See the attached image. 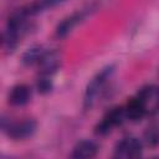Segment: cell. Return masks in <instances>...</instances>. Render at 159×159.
<instances>
[{"mask_svg": "<svg viewBox=\"0 0 159 159\" xmlns=\"http://www.w3.org/2000/svg\"><path fill=\"white\" fill-rule=\"evenodd\" d=\"M0 129L11 139L21 140L32 137L37 129V122L32 118L25 119H12V118H1Z\"/></svg>", "mask_w": 159, "mask_h": 159, "instance_id": "cell-1", "label": "cell"}, {"mask_svg": "<svg viewBox=\"0 0 159 159\" xmlns=\"http://www.w3.org/2000/svg\"><path fill=\"white\" fill-rule=\"evenodd\" d=\"M113 71H114V66H107V67L102 68L88 82V84L86 87L84 97H83V107H84V109L92 108V106L96 103V101L98 99L99 94L102 93L108 78L112 76Z\"/></svg>", "mask_w": 159, "mask_h": 159, "instance_id": "cell-2", "label": "cell"}, {"mask_svg": "<svg viewBox=\"0 0 159 159\" xmlns=\"http://www.w3.org/2000/svg\"><path fill=\"white\" fill-rule=\"evenodd\" d=\"M125 119L127 117L124 107H113L103 116L101 122H98V124L94 128V132L97 135H107L112 132L114 127L122 125Z\"/></svg>", "mask_w": 159, "mask_h": 159, "instance_id": "cell-3", "label": "cell"}, {"mask_svg": "<svg viewBox=\"0 0 159 159\" xmlns=\"http://www.w3.org/2000/svg\"><path fill=\"white\" fill-rule=\"evenodd\" d=\"M143 153V144L135 137H124L114 147L113 157L118 159L139 158Z\"/></svg>", "mask_w": 159, "mask_h": 159, "instance_id": "cell-4", "label": "cell"}, {"mask_svg": "<svg viewBox=\"0 0 159 159\" xmlns=\"http://www.w3.org/2000/svg\"><path fill=\"white\" fill-rule=\"evenodd\" d=\"M37 65L40 68V76L52 77V75L56 73L61 66V55L55 50L51 51L45 50Z\"/></svg>", "mask_w": 159, "mask_h": 159, "instance_id": "cell-5", "label": "cell"}, {"mask_svg": "<svg viewBox=\"0 0 159 159\" xmlns=\"http://www.w3.org/2000/svg\"><path fill=\"white\" fill-rule=\"evenodd\" d=\"M86 17V12L84 11H76L68 16H66L65 19H62L57 26H56V30H55V34L57 37L62 39V37H66L70 32H72V30L78 25L81 24Z\"/></svg>", "mask_w": 159, "mask_h": 159, "instance_id": "cell-6", "label": "cell"}, {"mask_svg": "<svg viewBox=\"0 0 159 159\" xmlns=\"http://www.w3.org/2000/svg\"><path fill=\"white\" fill-rule=\"evenodd\" d=\"M145 106L149 114H154L158 109V87L155 84H147L142 87L135 94Z\"/></svg>", "mask_w": 159, "mask_h": 159, "instance_id": "cell-7", "label": "cell"}, {"mask_svg": "<svg viewBox=\"0 0 159 159\" xmlns=\"http://www.w3.org/2000/svg\"><path fill=\"white\" fill-rule=\"evenodd\" d=\"M31 99V88L27 84L20 83L14 86L7 94V103L12 107H22Z\"/></svg>", "mask_w": 159, "mask_h": 159, "instance_id": "cell-8", "label": "cell"}, {"mask_svg": "<svg viewBox=\"0 0 159 159\" xmlns=\"http://www.w3.org/2000/svg\"><path fill=\"white\" fill-rule=\"evenodd\" d=\"M98 153V145L89 139H83L76 143L72 149L71 158L73 159H91Z\"/></svg>", "mask_w": 159, "mask_h": 159, "instance_id": "cell-9", "label": "cell"}, {"mask_svg": "<svg viewBox=\"0 0 159 159\" xmlns=\"http://www.w3.org/2000/svg\"><path fill=\"white\" fill-rule=\"evenodd\" d=\"M124 112H125L127 119H129L132 122H138V120L143 119L148 114L144 103L137 96H134V97L128 99V102H127V104L124 107Z\"/></svg>", "mask_w": 159, "mask_h": 159, "instance_id": "cell-10", "label": "cell"}, {"mask_svg": "<svg viewBox=\"0 0 159 159\" xmlns=\"http://www.w3.org/2000/svg\"><path fill=\"white\" fill-rule=\"evenodd\" d=\"M45 50L42 46H32L30 48H27L22 56H21V62L25 65V66H34V65H37L41 56L43 55Z\"/></svg>", "mask_w": 159, "mask_h": 159, "instance_id": "cell-11", "label": "cell"}, {"mask_svg": "<svg viewBox=\"0 0 159 159\" xmlns=\"http://www.w3.org/2000/svg\"><path fill=\"white\" fill-rule=\"evenodd\" d=\"M158 138H159V135H158V127H157V124L149 125L145 129V132H144V140H145V143L149 147L155 148L158 145V142H159Z\"/></svg>", "mask_w": 159, "mask_h": 159, "instance_id": "cell-12", "label": "cell"}, {"mask_svg": "<svg viewBox=\"0 0 159 159\" xmlns=\"http://www.w3.org/2000/svg\"><path fill=\"white\" fill-rule=\"evenodd\" d=\"M52 89V81L51 77L47 76H40L37 80V91L40 93H48Z\"/></svg>", "mask_w": 159, "mask_h": 159, "instance_id": "cell-13", "label": "cell"}, {"mask_svg": "<svg viewBox=\"0 0 159 159\" xmlns=\"http://www.w3.org/2000/svg\"><path fill=\"white\" fill-rule=\"evenodd\" d=\"M65 0H40V2L37 4L40 9H45V7H53L57 6L60 4H62Z\"/></svg>", "mask_w": 159, "mask_h": 159, "instance_id": "cell-14", "label": "cell"}]
</instances>
